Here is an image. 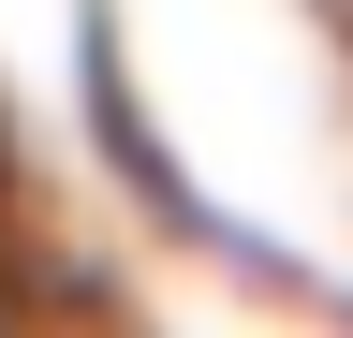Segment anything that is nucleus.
<instances>
[]
</instances>
